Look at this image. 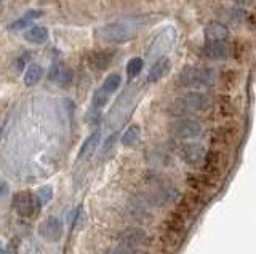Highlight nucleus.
<instances>
[{
  "instance_id": "nucleus-21",
  "label": "nucleus",
  "mask_w": 256,
  "mask_h": 254,
  "mask_svg": "<svg viewBox=\"0 0 256 254\" xmlns=\"http://www.w3.org/2000/svg\"><path fill=\"white\" fill-rule=\"evenodd\" d=\"M44 14V11L42 10H29V11H26L22 14V16L20 18V19H16V21H13L10 26H8V29L10 30H18V29H22V27H26L29 22H32L34 19H37V18H40Z\"/></svg>"
},
{
  "instance_id": "nucleus-8",
  "label": "nucleus",
  "mask_w": 256,
  "mask_h": 254,
  "mask_svg": "<svg viewBox=\"0 0 256 254\" xmlns=\"http://www.w3.org/2000/svg\"><path fill=\"white\" fill-rule=\"evenodd\" d=\"M218 182L216 178L208 176V174H189L188 176V186L190 187V192H194L200 197H204L208 190H212Z\"/></svg>"
},
{
  "instance_id": "nucleus-26",
  "label": "nucleus",
  "mask_w": 256,
  "mask_h": 254,
  "mask_svg": "<svg viewBox=\"0 0 256 254\" xmlns=\"http://www.w3.org/2000/svg\"><path fill=\"white\" fill-rule=\"evenodd\" d=\"M52 198H53V189L50 186H44L37 190V200H38L40 208L45 206L46 203H50Z\"/></svg>"
},
{
  "instance_id": "nucleus-4",
  "label": "nucleus",
  "mask_w": 256,
  "mask_h": 254,
  "mask_svg": "<svg viewBox=\"0 0 256 254\" xmlns=\"http://www.w3.org/2000/svg\"><path fill=\"white\" fill-rule=\"evenodd\" d=\"M204 203H205L204 197H200V195H197V194L190 192V190H189V192L180 200L178 208H176L174 211H178L184 219L189 221V219L197 216L198 211L204 208Z\"/></svg>"
},
{
  "instance_id": "nucleus-5",
  "label": "nucleus",
  "mask_w": 256,
  "mask_h": 254,
  "mask_svg": "<svg viewBox=\"0 0 256 254\" xmlns=\"http://www.w3.org/2000/svg\"><path fill=\"white\" fill-rule=\"evenodd\" d=\"M172 133L178 139H192L202 133V126L192 118H180L172 125Z\"/></svg>"
},
{
  "instance_id": "nucleus-32",
  "label": "nucleus",
  "mask_w": 256,
  "mask_h": 254,
  "mask_svg": "<svg viewBox=\"0 0 256 254\" xmlns=\"http://www.w3.org/2000/svg\"><path fill=\"white\" fill-rule=\"evenodd\" d=\"M237 3H242V5H246V3H250L252 0H236Z\"/></svg>"
},
{
  "instance_id": "nucleus-17",
  "label": "nucleus",
  "mask_w": 256,
  "mask_h": 254,
  "mask_svg": "<svg viewBox=\"0 0 256 254\" xmlns=\"http://www.w3.org/2000/svg\"><path fill=\"white\" fill-rule=\"evenodd\" d=\"M168 70H170V59L168 58H160L157 59L152 67L149 69V74H148V82L149 83H154V82H158L160 78H162Z\"/></svg>"
},
{
  "instance_id": "nucleus-25",
  "label": "nucleus",
  "mask_w": 256,
  "mask_h": 254,
  "mask_svg": "<svg viewBox=\"0 0 256 254\" xmlns=\"http://www.w3.org/2000/svg\"><path fill=\"white\" fill-rule=\"evenodd\" d=\"M120 83H122V77H120L118 74H110L106 80H104L102 86H101V90L102 91H106L108 94L110 93H114L117 91V88L120 86Z\"/></svg>"
},
{
  "instance_id": "nucleus-6",
  "label": "nucleus",
  "mask_w": 256,
  "mask_h": 254,
  "mask_svg": "<svg viewBox=\"0 0 256 254\" xmlns=\"http://www.w3.org/2000/svg\"><path fill=\"white\" fill-rule=\"evenodd\" d=\"M174 37H176V34L172 27H168L164 30V32H160L156 37V40L152 42V45L149 46V58L154 59V58L160 56L162 53H165L166 50H170L174 43Z\"/></svg>"
},
{
  "instance_id": "nucleus-11",
  "label": "nucleus",
  "mask_w": 256,
  "mask_h": 254,
  "mask_svg": "<svg viewBox=\"0 0 256 254\" xmlns=\"http://www.w3.org/2000/svg\"><path fill=\"white\" fill-rule=\"evenodd\" d=\"M204 170L205 174L218 178L224 170V157L220 150H210L204 157Z\"/></svg>"
},
{
  "instance_id": "nucleus-12",
  "label": "nucleus",
  "mask_w": 256,
  "mask_h": 254,
  "mask_svg": "<svg viewBox=\"0 0 256 254\" xmlns=\"http://www.w3.org/2000/svg\"><path fill=\"white\" fill-rule=\"evenodd\" d=\"M146 232H144L142 229H138V227H132V229H126L122 232L120 235V246H124L126 250H132L134 246H140L146 242Z\"/></svg>"
},
{
  "instance_id": "nucleus-10",
  "label": "nucleus",
  "mask_w": 256,
  "mask_h": 254,
  "mask_svg": "<svg viewBox=\"0 0 256 254\" xmlns=\"http://www.w3.org/2000/svg\"><path fill=\"white\" fill-rule=\"evenodd\" d=\"M62 232H64L62 222H61V219L54 218V216L45 219L38 227L40 237H44L45 240H48V242H58L60 238L62 237Z\"/></svg>"
},
{
  "instance_id": "nucleus-31",
  "label": "nucleus",
  "mask_w": 256,
  "mask_h": 254,
  "mask_svg": "<svg viewBox=\"0 0 256 254\" xmlns=\"http://www.w3.org/2000/svg\"><path fill=\"white\" fill-rule=\"evenodd\" d=\"M5 254H16V251H14V246L12 245L10 248H8V251H5Z\"/></svg>"
},
{
  "instance_id": "nucleus-15",
  "label": "nucleus",
  "mask_w": 256,
  "mask_h": 254,
  "mask_svg": "<svg viewBox=\"0 0 256 254\" xmlns=\"http://www.w3.org/2000/svg\"><path fill=\"white\" fill-rule=\"evenodd\" d=\"M205 37L210 42H226L229 37V29L221 22H210L205 27Z\"/></svg>"
},
{
  "instance_id": "nucleus-28",
  "label": "nucleus",
  "mask_w": 256,
  "mask_h": 254,
  "mask_svg": "<svg viewBox=\"0 0 256 254\" xmlns=\"http://www.w3.org/2000/svg\"><path fill=\"white\" fill-rule=\"evenodd\" d=\"M109 102V94L106 91H102V90H98L94 94H93V106L96 109H101L104 107Z\"/></svg>"
},
{
  "instance_id": "nucleus-19",
  "label": "nucleus",
  "mask_w": 256,
  "mask_h": 254,
  "mask_svg": "<svg viewBox=\"0 0 256 254\" xmlns=\"http://www.w3.org/2000/svg\"><path fill=\"white\" fill-rule=\"evenodd\" d=\"M112 58H114L112 51H96L92 54L90 58H88V64L96 70H102L110 64Z\"/></svg>"
},
{
  "instance_id": "nucleus-29",
  "label": "nucleus",
  "mask_w": 256,
  "mask_h": 254,
  "mask_svg": "<svg viewBox=\"0 0 256 254\" xmlns=\"http://www.w3.org/2000/svg\"><path fill=\"white\" fill-rule=\"evenodd\" d=\"M128 251L130 250H126V248H124V246H117V248H114V250H109L106 254H128Z\"/></svg>"
},
{
  "instance_id": "nucleus-14",
  "label": "nucleus",
  "mask_w": 256,
  "mask_h": 254,
  "mask_svg": "<svg viewBox=\"0 0 256 254\" xmlns=\"http://www.w3.org/2000/svg\"><path fill=\"white\" fill-rule=\"evenodd\" d=\"M182 237H184L182 230H176V229L165 227L164 229V234H162L164 248L168 250V251H176L181 246V243H182Z\"/></svg>"
},
{
  "instance_id": "nucleus-30",
  "label": "nucleus",
  "mask_w": 256,
  "mask_h": 254,
  "mask_svg": "<svg viewBox=\"0 0 256 254\" xmlns=\"http://www.w3.org/2000/svg\"><path fill=\"white\" fill-rule=\"evenodd\" d=\"M28 58H29V54H22V56H21V58L18 59V69H20V70H21V69L24 67V61H26Z\"/></svg>"
},
{
  "instance_id": "nucleus-1",
  "label": "nucleus",
  "mask_w": 256,
  "mask_h": 254,
  "mask_svg": "<svg viewBox=\"0 0 256 254\" xmlns=\"http://www.w3.org/2000/svg\"><path fill=\"white\" fill-rule=\"evenodd\" d=\"M144 26L136 21H125V22H110L100 29H96V37L101 42L106 43H124L132 40L138 34V29Z\"/></svg>"
},
{
  "instance_id": "nucleus-13",
  "label": "nucleus",
  "mask_w": 256,
  "mask_h": 254,
  "mask_svg": "<svg viewBox=\"0 0 256 254\" xmlns=\"http://www.w3.org/2000/svg\"><path fill=\"white\" fill-rule=\"evenodd\" d=\"M230 54V46L226 42H208L204 46V56L208 59H226Z\"/></svg>"
},
{
  "instance_id": "nucleus-9",
  "label": "nucleus",
  "mask_w": 256,
  "mask_h": 254,
  "mask_svg": "<svg viewBox=\"0 0 256 254\" xmlns=\"http://www.w3.org/2000/svg\"><path fill=\"white\" fill-rule=\"evenodd\" d=\"M180 158L182 162H186L190 166H198L204 162L205 157V149L204 146L196 144V142H190V144H182L180 147Z\"/></svg>"
},
{
  "instance_id": "nucleus-20",
  "label": "nucleus",
  "mask_w": 256,
  "mask_h": 254,
  "mask_svg": "<svg viewBox=\"0 0 256 254\" xmlns=\"http://www.w3.org/2000/svg\"><path fill=\"white\" fill-rule=\"evenodd\" d=\"M24 38L28 42L34 43V45H40V43H45L48 40V29L44 26H36V27H30L26 34H24Z\"/></svg>"
},
{
  "instance_id": "nucleus-33",
  "label": "nucleus",
  "mask_w": 256,
  "mask_h": 254,
  "mask_svg": "<svg viewBox=\"0 0 256 254\" xmlns=\"http://www.w3.org/2000/svg\"><path fill=\"white\" fill-rule=\"evenodd\" d=\"M0 254H5V250L2 248V245H0Z\"/></svg>"
},
{
  "instance_id": "nucleus-7",
  "label": "nucleus",
  "mask_w": 256,
  "mask_h": 254,
  "mask_svg": "<svg viewBox=\"0 0 256 254\" xmlns=\"http://www.w3.org/2000/svg\"><path fill=\"white\" fill-rule=\"evenodd\" d=\"M13 208L14 211L22 218H29L36 211V198L28 190H21V192L14 194L13 197Z\"/></svg>"
},
{
  "instance_id": "nucleus-23",
  "label": "nucleus",
  "mask_w": 256,
  "mask_h": 254,
  "mask_svg": "<svg viewBox=\"0 0 256 254\" xmlns=\"http://www.w3.org/2000/svg\"><path fill=\"white\" fill-rule=\"evenodd\" d=\"M234 128H228V126H222V128H218L213 133L212 141L214 144H229L234 139Z\"/></svg>"
},
{
  "instance_id": "nucleus-2",
  "label": "nucleus",
  "mask_w": 256,
  "mask_h": 254,
  "mask_svg": "<svg viewBox=\"0 0 256 254\" xmlns=\"http://www.w3.org/2000/svg\"><path fill=\"white\" fill-rule=\"evenodd\" d=\"M208 106H210V98L206 94L192 91L178 99H174L168 110L174 117H184L194 112H200V110H205Z\"/></svg>"
},
{
  "instance_id": "nucleus-27",
  "label": "nucleus",
  "mask_w": 256,
  "mask_h": 254,
  "mask_svg": "<svg viewBox=\"0 0 256 254\" xmlns=\"http://www.w3.org/2000/svg\"><path fill=\"white\" fill-rule=\"evenodd\" d=\"M141 69H142V59L141 58H132L126 64V75L130 78H133L141 72Z\"/></svg>"
},
{
  "instance_id": "nucleus-18",
  "label": "nucleus",
  "mask_w": 256,
  "mask_h": 254,
  "mask_svg": "<svg viewBox=\"0 0 256 254\" xmlns=\"http://www.w3.org/2000/svg\"><path fill=\"white\" fill-rule=\"evenodd\" d=\"M48 78H50L52 82H56L61 86H66L72 82V70L68 69V67H62L60 64H54L52 69H50V74H48Z\"/></svg>"
},
{
  "instance_id": "nucleus-3",
  "label": "nucleus",
  "mask_w": 256,
  "mask_h": 254,
  "mask_svg": "<svg viewBox=\"0 0 256 254\" xmlns=\"http://www.w3.org/2000/svg\"><path fill=\"white\" fill-rule=\"evenodd\" d=\"M216 82V72L206 67H186L178 77L182 88H208Z\"/></svg>"
},
{
  "instance_id": "nucleus-22",
  "label": "nucleus",
  "mask_w": 256,
  "mask_h": 254,
  "mask_svg": "<svg viewBox=\"0 0 256 254\" xmlns=\"http://www.w3.org/2000/svg\"><path fill=\"white\" fill-rule=\"evenodd\" d=\"M44 75V69L40 67L38 64H30L28 67V70L24 72V83L28 86H32L40 82V78Z\"/></svg>"
},
{
  "instance_id": "nucleus-24",
  "label": "nucleus",
  "mask_w": 256,
  "mask_h": 254,
  "mask_svg": "<svg viewBox=\"0 0 256 254\" xmlns=\"http://www.w3.org/2000/svg\"><path fill=\"white\" fill-rule=\"evenodd\" d=\"M140 134H141V130L138 125H130L128 128L125 130L124 136H122V144L130 147V146H134L136 142L140 139Z\"/></svg>"
},
{
  "instance_id": "nucleus-16",
  "label": "nucleus",
  "mask_w": 256,
  "mask_h": 254,
  "mask_svg": "<svg viewBox=\"0 0 256 254\" xmlns=\"http://www.w3.org/2000/svg\"><path fill=\"white\" fill-rule=\"evenodd\" d=\"M100 142H101V133H100V131L92 133L90 136H88V138L85 139V142L82 144V147H80L77 160H78V162H82V160H85V158L90 157V155L94 152V150H96V147L100 146Z\"/></svg>"
}]
</instances>
